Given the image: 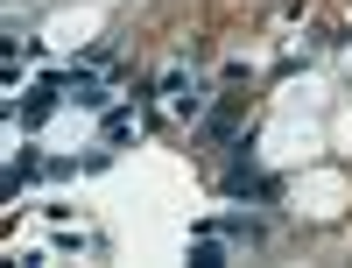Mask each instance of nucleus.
Here are the masks:
<instances>
[{
  "instance_id": "obj_1",
  "label": "nucleus",
  "mask_w": 352,
  "mask_h": 268,
  "mask_svg": "<svg viewBox=\"0 0 352 268\" xmlns=\"http://www.w3.org/2000/svg\"><path fill=\"white\" fill-rule=\"evenodd\" d=\"M226 198H261V205H275V198H282L275 176H261V169H254V148H247V141H240V156H232V169H226Z\"/></svg>"
},
{
  "instance_id": "obj_2",
  "label": "nucleus",
  "mask_w": 352,
  "mask_h": 268,
  "mask_svg": "<svg viewBox=\"0 0 352 268\" xmlns=\"http://www.w3.org/2000/svg\"><path fill=\"white\" fill-rule=\"evenodd\" d=\"M56 99H64V85H56V78H50V85H36V92H28V99L14 106V121H21V127H43V121H50V113H56Z\"/></svg>"
},
{
  "instance_id": "obj_3",
  "label": "nucleus",
  "mask_w": 352,
  "mask_h": 268,
  "mask_svg": "<svg viewBox=\"0 0 352 268\" xmlns=\"http://www.w3.org/2000/svg\"><path fill=\"white\" fill-rule=\"evenodd\" d=\"M232 127H240V99H232V92H226V99H219L212 113H204V127H197V134H204V141H226Z\"/></svg>"
},
{
  "instance_id": "obj_4",
  "label": "nucleus",
  "mask_w": 352,
  "mask_h": 268,
  "mask_svg": "<svg viewBox=\"0 0 352 268\" xmlns=\"http://www.w3.org/2000/svg\"><path fill=\"white\" fill-rule=\"evenodd\" d=\"M212 226L226 233L232 247H261V233H268V226H261V219H247V212H226V219H212Z\"/></svg>"
},
{
  "instance_id": "obj_5",
  "label": "nucleus",
  "mask_w": 352,
  "mask_h": 268,
  "mask_svg": "<svg viewBox=\"0 0 352 268\" xmlns=\"http://www.w3.org/2000/svg\"><path fill=\"white\" fill-rule=\"evenodd\" d=\"M36 176H43V156H36V148H21V156L8 163V191H21V184H36Z\"/></svg>"
},
{
  "instance_id": "obj_6",
  "label": "nucleus",
  "mask_w": 352,
  "mask_h": 268,
  "mask_svg": "<svg viewBox=\"0 0 352 268\" xmlns=\"http://www.w3.org/2000/svg\"><path fill=\"white\" fill-rule=\"evenodd\" d=\"M134 127H141V121H134V106H113V113H106V148H120Z\"/></svg>"
}]
</instances>
